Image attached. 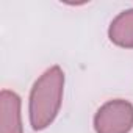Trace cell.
<instances>
[{
  "label": "cell",
  "instance_id": "obj_4",
  "mask_svg": "<svg viewBox=\"0 0 133 133\" xmlns=\"http://www.w3.org/2000/svg\"><path fill=\"white\" fill-rule=\"evenodd\" d=\"M108 38L113 44L133 49V8L119 13L108 28Z\"/></svg>",
  "mask_w": 133,
  "mask_h": 133
},
{
  "label": "cell",
  "instance_id": "obj_1",
  "mask_svg": "<svg viewBox=\"0 0 133 133\" xmlns=\"http://www.w3.org/2000/svg\"><path fill=\"white\" fill-rule=\"evenodd\" d=\"M64 72L59 66L49 68L33 85L30 92V124L33 130L47 128L56 117L63 102Z\"/></svg>",
  "mask_w": 133,
  "mask_h": 133
},
{
  "label": "cell",
  "instance_id": "obj_3",
  "mask_svg": "<svg viewBox=\"0 0 133 133\" xmlns=\"http://www.w3.org/2000/svg\"><path fill=\"white\" fill-rule=\"evenodd\" d=\"M0 133H24L21 97L10 89L0 92Z\"/></svg>",
  "mask_w": 133,
  "mask_h": 133
},
{
  "label": "cell",
  "instance_id": "obj_2",
  "mask_svg": "<svg viewBox=\"0 0 133 133\" xmlns=\"http://www.w3.org/2000/svg\"><path fill=\"white\" fill-rule=\"evenodd\" d=\"M133 128V105L125 99L103 103L94 116L96 133H130Z\"/></svg>",
  "mask_w": 133,
  "mask_h": 133
}]
</instances>
